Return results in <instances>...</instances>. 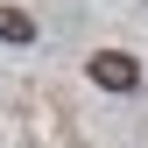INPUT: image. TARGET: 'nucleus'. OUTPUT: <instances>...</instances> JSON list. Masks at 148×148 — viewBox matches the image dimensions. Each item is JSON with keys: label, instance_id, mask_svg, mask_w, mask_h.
Returning a JSON list of instances; mask_svg holds the SVG:
<instances>
[{"label": "nucleus", "instance_id": "1", "mask_svg": "<svg viewBox=\"0 0 148 148\" xmlns=\"http://www.w3.org/2000/svg\"><path fill=\"white\" fill-rule=\"evenodd\" d=\"M92 85H106V92H134V85H141V64L127 57V49H99V57H92Z\"/></svg>", "mask_w": 148, "mask_h": 148}, {"label": "nucleus", "instance_id": "2", "mask_svg": "<svg viewBox=\"0 0 148 148\" xmlns=\"http://www.w3.org/2000/svg\"><path fill=\"white\" fill-rule=\"evenodd\" d=\"M0 42H35V21L21 7H0Z\"/></svg>", "mask_w": 148, "mask_h": 148}]
</instances>
